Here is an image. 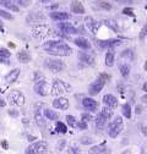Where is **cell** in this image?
<instances>
[{"mask_svg":"<svg viewBox=\"0 0 147 154\" xmlns=\"http://www.w3.org/2000/svg\"><path fill=\"white\" fill-rule=\"evenodd\" d=\"M119 70H120L121 76L125 77V79H126V77H129V75H130V66H129L127 64H123V65H120Z\"/></svg>","mask_w":147,"mask_h":154,"instance_id":"cell-29","label":"cell"},{"mask_svg":"<svg viewBox=\"0 0 147 154\" xmlns=\"http://www.w3.org/2000/svg\"><path fill=\"white\" fill-rule=\"evenodd\" d=\"M146 35H147V26H145V27L142 28V31H141V33H140V38H141V39H143Z\"/></svg>","mask_w":147,"mask_h":154,"instance_id":"cell-40","label":"cell"},{"mask_svg":"<svg viewBox=\"0 0 147 154\" xmlns=\"http://www.w3.org/2000/svg\"><path fill=\"white\" fill-rule=\"evenodd\" d=\"M44 115H42L39 111H36V114H34V120H36V122H37V125H38L39 127H44L45 126V120H44Z\"/></svg>","mask_w":147,"mask_h":154,"instance_id":"cell-27","label":"cell"},{"mask_svg":"<svg viewBox=\"0 0 147 154\" xmlns=\"http://www.w3.org/2000/svg\"><path fill=\"white\" fill-rule=\"evenodd\" d=\"M8 100L10 104L12 105H18V106H21L25 104V95L20 92V91H11L8 95Z\"/></svg>","mask_w":147,"mask_h":154,"instance_id":"cell-7","label":"cell"},{"mask_svg":"<svg viewBox=\"0 0 147 154\" xmlns=\"http://www.w3.org/2000/svg\"><path fill=\"white\" fill-rule=\"evenodd\" d=\"M17 59H18V61L26 64V63L31 61V55L26 50H21V51H18V54H17Z\"/></svg>","mask_w":147,"mask_h":154,"instance_id":"cell-23","label":"cell"},{"mask_svg":"<svg viewBox=\"0 0 147 154\" xmlns=\"http://www.w3.org/2000/svg\"><path fill=\"white\" fill-rule=\"evenodd\" d=\"M9 114L11 115V116H17V115H18V111H16V110H15V111H12V110H10V111H9Z\"/></svg>","mask_w":147,"mask_h":154,"instance_id":"cell-45","label":"cell"},{"mask_svg":"<svg viewBox=\"0 0 147 154\" xmlns=\"http://www.w3.org/2000/svg\"><path fill=\"white\" fill-rule=\"evenodd\" d=\"M50 34V28L45 25H38L32 28V35L36 38H44Z\"/></svg>","mask_w":147,"mask_h":154,"instance_id":"cell-9","label":"cell"},{"mask_svg":"<svg viewBox=\"0 0 147 154\" xmlns=\"http://www.w3.org/2000/svg\"><path fill=\"white\" fill-rule=\"evenodd\" d=\"M123 115L125 118H127V119H130L131 118V106H130V104H124L123 105Z\"/></svg>","mask_w":147,"mask_h":154,"instance_id":"cell-30","label":"cell"},{"mask_svg":"<svg viewBox=\"0 0 147 154\" xmlns=\"http://www.w3.org/2000/svg\"><path fill=\"white\" fill-rule=\"evenodd\" d=\"M79 59H80V61H82L83 64H87V65H93L95 64V56L92 54H89V53L80 51L79 53Z\"/></svg>","mask_w":147,"mask_h":154,"instance_id":"cell-15","label":"cell"},{"mask_svg":"<svg viewBox=\"0 0 147 154\" xmlns=\"http://www.w3.org/2000/svg\"><path fill=\"white\" fill-rule=\"evenodd\" d=\"M34 92H36V94L41 95V97H45V95H48L49 88H48V83H47V81L44 79H41V80L36 81Z\"/></svg>","mask_w":147,"mask_h":154,"instance_id":"cell-8","label":"cell"},{"mask_svg":"<svg viewBox=\"0 0 147 154\" xmlns=\"http://www.w3.org/2000/svg\"><path fill=\"white\" fill-rule=\"evenodd\" d=\"M53 106H54L55 109L66 110V109H69L70 104H69V100H67L66 98H64V97H59V98H57V99H54V100H53Z\"/></svg>","mask_w":147,"mask_h":154,"instance_id":"cell-11","label":"cell"},{"mask_svg":"<svg viewBox=\"0 0 147 154\" xmlns=\"http://www.w3.org/2000/svg\"><path fill=\"white\" fill-rule=\"evenodd\" d=\"M44 67L48 69L53 73H58L65 69V65L59 59H47L44 60Z\"/></svg>","mask_w":147,"mask_h":154,"instance_id":"cell-5","label":"cell"},{"mask_svg":"<svg viewBox=\"0 0 147 154\" xmlns=\"http://www.w3.org/2000/svg\"><path fill=\"white\" fill-rule=\"evenodd\" d=\"M0 55H3V56H6V57H10V51L5 50V49H0Z\"/></svg>","mask_w":147,"mask_h":154,"instance_id":"cell-41","label":"cell"},{"mask_svg":"<svg viewBox=\"0 0 147 154\" xmlns=\"http://www.w3.org/2000/svg\"><path fill=\"white\" fill-rule=\"evenodd\" d=\"M55 128H57V132H59V133H66V131H67L66 125L63 124V122H60V121L57 122V125H55Z\"/></svg>","mask_w":147,"mask_h":154,"instance_id":"cell-32","label":"cell"},{"mask_svg":"<svg viewBox=\"0 0 147 154\" xmlns=\"http://www.w3.org/2000/svg\"><path fill=\"white\" fill-rule=\"evenodd\" d=\"M114 59H115V56H114V53L112 51H108L105 54V65L108 67H112L114 65Z\"/></svg>","mask_w":147,"mask_h":154,"instance_id":"cell-28","label":"cell"},{"mask_svg":"<svg viewBox=\"0 0 147 154\" xmlns=\"http://www.w3.org/2000/svg\"><path fill=\"white\" fill-rule=\"evenodd\" d=\"M70 10H71V12L76 14V15H83L85 14V8H83L82 3L79 2V0H74V2L71 3Z\"/></svg>","mask_w":147,"mask_h":154,"instance_id":"cell-14","label":"cell"},{"mask_svg":"<svg viewBox=\"0 0 147 154\" xmlns=\"http://www.w3.org/2000/svg\"><path fill=\"white\" fill-rule=\"evenodd\" d=\"M82 105H83L85 109H87V110H89V111H96V110L98 109V103H97V100H95L93 98H88V97L83 98Z\"/></svg>","mask_w":147,"mask_h":154,"instance_id":"cell-12","label":"cell"},{"mask_svg":"<svg viewBox=\"0 0 147 154\" xmlns=\"http://www.w3.org/2000/svg\"><path fill=\"white\" fill-rule=\"evenodd\" d=\"M43 115H44V118H47L48 120H53V121L59 119V114L55 112L54 110H50V109H44L43 110Z\"/></svg>","mask_w":147,"mask_h":154,"instance_id":"cell-22","label":"cell"},{"mask_svg":"<svg viewBox=\"0 0 147 154\" xmlns=\"http://www.w3.org/2000/svg\"><path fill=\"white\" fill-rule=\"evenodd\" d=\"M45 17L44 15L39 14V12H32L27 16V22L28 23H32V22H41V21H44Z\"/></svg>","mask_w":147,"mask_h":154,"instance_id":"cell-18","label":"cell"},{"mask_svg":"<svg viewBox=\"0 0 147 154\" xmlns=\"http://www.w3.org/2000/svg\"><path fill=\"white\" fill-rule=\"evenodd\" d=\"M108 120H109L108 118H105L102 112H99V114H98V116L96 118V126L99 127V128H102V127H104V126L107 125Z\"/></svg>","mask_w":147,"mask_h":154,"instance_id":"cell-25","label":"cell"},{"mask_svg":"<svg viewBox=\"0 0 147 154\" xmlns=\"http://www.w3.org/2000/svg\"><path fill=\"white\" fill-rule=\"evenodd\" d=\"M2 146H3V147H4L5 149H8V147H9V146H8V142H6V141H3V142H2Z\"/></svg>","mask_w":147,"mask_h":154,"instance_id":"cell-46","label":"cell"},{"mask_svg":"<svg viewBox=\"0 0 147 154\" xmlns=\"http://www.w3.org/2000/svg\"><path fill=\"white\" fill-rule=\"evenodd\" d=\"M70 152H74V153H77L79 150H77L76 148H71V150H70Z\"/></svg>","mask_w":147,"mask_h":154,"instance_id":"cell-51","label":"cell"},{"mask_svg":"<svg viewBox=\"0 0 147 154\" xmlns=\"http://www.w3.org/2000/svg\"><path fill=\"white\" fill-rule=\"evenodd\" d=\"M92 120V116H91V115L89 114H87V112H83L82 115H81V121H83V122H89Z\"/></svg>","mask_w":147,"mask_h":154,"instance_id":"cell-37","label":"cell"},{"mask_svg":"<svg viewBox=\"0 0 147 154\" xmlns=\"http://www.w3.org/2000/svg\"><path fill=\"white\" fill-rule=\"evenodd\" d=\"M58 27H59V29L63 33H66V34H76V33H79V31L74 27L71 23H69V22H61L60 21Z\"/></svg>","mask_w":147,"mask_h":154,"instance_id":"cell-13","label":"cell"},{"mask_svg":"<svg viewBox=\"0 0 147 154\" xmlns=\"http://www.w3.org/2000/svg\"><path fill=\"white\" fill-rule=\"evenodd\" d=\"M101 112L104 115L105 118H108L109 120H110V118L113 116V110H112V108H109V106H107V105L101 110Z\"/></svg>","mask_w":147,"mask_h":154,"instance_id":"cell-31","label":"cell"},{"mask_svg":"<svg viewBox=\"0 0 147 154\" xmlns=\"http://www.w3.org/2000/svg\"><path fill=\"white\" fill-rule=\"evenodd\" d=\"M0 17L5 18V20H14V16L11 14H9L6 10H3V9H0Z\"/></svg>","mask_w":147,"mask_h":154,"instance_id":"cell-34","label":"cell"},{"mask_svg":"<svg viewBox=\"0 0 147 154\" xmlns=\"http://www.w3.org/2000/svg\"><path fill=\"white\" fill-rule=\"evenodd\" d=\"M18 75H20V69H14L12 71H10V72L5 76V81H6L8 83H12V82H15V81L17 80Z\"/></svg>","mask_w":147,"mask_h":154,"instance_id":"cell-20","label":"cell"},{"mask_svg":"<svg viewBox=\"0 0 147 154\" xmlns=\"http://www.w3.org/2000/svg\"><path fill=\"white\" fill-rule=\"evenodd\" d=\"M123 12H124L125 15H131V16L134 15V14H133V9H124Z\"/></svg>","mask_w":147,"mask_h":154,"instance_id":"cell-43","label":"cell"},{"mask_svg":"<svg viewBox=\"0 0 147 154\" xmlns=\"http://www.w3.org/2000/svg\"><path fill=\"white\" fill-rule=\"evenodd\" d=\"M3 25V22H2V18H0V26H2Z\"/></svg>","mask_w":147,"mask_h":154,"instance_id":"cell-53","label":"cell"},{"mask_svg":"<svg viewBox=\"0 0 147 154\" xmlns=\"http://www.w3.org/2000/svg\"><path fill=\"white\" fill-rule=\"evenodd\" d=\"M0 63H2V64H9V57L0 55Z\"/></svg>","mask_w":147,"mask_h":154,"instance_id":"cell-42","label":"cell"},{"mask_svg":"<svg viewBox=\"0 0 147 154\" xmlns=\"http://www.w3.org/2000/svg\"><path fill=\"white\" fill-rule=\"evenodd\" d=\"M124 128V124H123V119L120 116H117L114 120H112L108 125V134L112 138H117L119 134L121 133Z\"/></svg>","mask_w":147,"mask_h":154,"instance_id":"cell-2","label":"cell"},{"mask_svg":"<svg viewBox=\"0 0 147 154\" xmlns=\"http://www.w3.org/2000/svg\"><path fill=\"white\" fill-rule=\"evenodd\" d=\"M43 49L45 53L54 56H69L72 53V49L60 41H48L43 44Z\"/></svg>","mask_w":147,"mask_h":154,"instance_id":"cell-1","label":"cell"},{"mask_svg":"<svg viewBox=\"0 0 147 154\" xmlns=\"http://www.w3.org/2000/svg\"><path fill=\"white\" fill-rule=\"evenodd\" d=\"M120 57L125 61H133L134 60V51L131 49H126V50H124L121 53Z\"/></svg>","mask_w":147,"mask_h":154,"instance_id":"cell-26","label":"cell"},{"mask_svg":"<svg viewBox=\"0 0 147 154\" xmlns=\"http://www.w3.org/2000/svg\"><path fill=\"white\" fill-rule=\"evenodd\" d=\"M66 121L69 124V126L74 127V126H76V119L72 116V115H66Z\"/></svg>","mask_w":147,"mask_h":154,"instance_id":"cell-36","label":"cell"},{"mask_svg":"<svg viewBox=\"0 0 147 154\" xmlns=\"http://www.w3.org/2000/svg\"><path fill=\"white\" fill-rule=\"evenodd\" d=\"M86 25H87L88 29H89L92 33H93V34L97 32V27H98V25H97V22H96L92 17H86Z\"/></svg>","mask_w":147,"mask_h":154,"instance_id":"cell-24","label":"cell"},{"mask_svg":"<svg viewBox=\"0 0 147 154\" xmlns=\"http://www.w3.org/2000/svg\"><path fill=\"white\" fill-rule=\"evenodd\" d=\"M108 80H109V76L102 73L95 82H92V83L89 85V88H88L89 95H92V97H93V95H97V94L103 89V87H104V85H105V82H107Z\"/></svg>","mask_w":147,"mask_h":154,"instance_id":"cell-3","label":"cell"},{"mask_svg":"<svg viewBox=\"0 0 147 154\" xmlns=\"http://www.w3.org/2000/svg\"><path fill=\"white\" fill-rule=\"evenodd\" d=\"M120 3H133V0H119Z\"/></svg>","mask_w":147,"mask_h":154,"instance_id":"cell-50","label":"cell"},{"mask_svg":"<svg viewBox=\"0 0 147 154\" xmlns=\"http://www.w3.org/2000/svg\"><path fill=\"white\" fill-rule=\"evenodd\" d=\"M145 70L147 71V61H146V64H145Z\"/></svg>","mask_w":147,"mask_h":154,"instance_id":"cell-52","label":"cell"},{"mask_svg":"<svg viewBox=\"0 0 147 154\" xmlns=\"http://www.w3.org/2000/svg\"><path fill=\"white\" fill-rule=\"evenodd\" d=\"M121 44V41L120 39H105V41H98L97 42V45H99L101 48H115V47H119Z\"/></svg>","mask_w":147,"mask_h":154,"instance_id":"cell-10","label":"cell"},{"mask_svg":"<svg viewBox=\"0 0 147 154\" xmlns=\"http://www.w3.org/2000/svg\"><path fill=\"white\" fill-rule=\"evenodd\" d=\"M50 17L54 21H66L70 18V15L67 12H63V11H53L50 12Z\"/></svg>","mask_w":147,"mask_h":154,"instance_id":"cell-16","label":"cell"},{"mask_svg":"<svg viewBox=\"0 0 147 154\" xmlns=\"http://www.w3.org/2000/svg\"><path fill=\"white\" fill-rule=\"evenodd\" d=\"M74 43H75L79 48H81V49H91V43L88 42V39H86L85 37H79V38H76L75 41H74Z\"/></svg>","mask_w":147,"mask_h":154,"instance_id":"cell-19","label":"cell"},{"mask_svg":"<svg viewBox=\"0 0 147 154\" xmlns=\"http://www.w3.org/2000/svg\"><path fill=\"white\" fill-rule=\"evenodd\" d=\"M103 103H104V105H107L109 108H115L118 105V99L113 94H105L103 97Z\"/></svg>","mask_w":147,"mask_h":154,"instance_id":"cell-17","label":"cell"},{"mask_svg":"<svg viewBox=\"0 0 147 154\" xmlns=\"http://www.w3.org/2000/svg\"><path fill=\"white\" fill-rule=\"evenodd\" d=\"M142 91H143L145 93H147V82H146V83H143V87H142Z\"/></svg>","mask_w":147,"mask_h":154,"instance_id":"cell-47","label":"cell"},{"mask_svg":"<svg viewBox=\"0 0 147 154\" xmlns=\"http://www.w3.org/2000/svg\"><path fill=\"white\" fill-rule=\"evenodd\" d=\"M0 4H2L5 9H9L11 11H15V12L18 11V6L15 3H12V0H0Z\"/></svg>","mask_w":147,"mask_h":154,"instance_id":"cell-21","label":"cell"},{"mask_svg":"<svg viewBox=\"0 0 147 154\" xmlns=\"http://www.w3.org/2000/svg\"><path fill=\"white\" fill-rule=\"evenodd\" d=\"M141 100H142L143 103H147V94H146V95H143V97L141 98Z\"/></svg>","mask_w":147,"mask_h":154,"instance_id":"cell-49","label":"cell"},{"mask_svg":"<svg viewBox=\"0 0 147 154\" xmlns=\"http://www.w3.org/2000/svg\"><path fill=\"white\" fill-rule=\"evenodd\" d=\"M47 152H48V144L44 141L34 142L26 149L27 154H42V153H47Z\"/></svg>","mask_w":147,"mask_h":154,"instance_id":"cell-6","label":"cell"},{"mask_svg":"<svg viewBox=\"0 0 147 154\" xmlns=\"http://www.w3.org/2000/svg\"><path fill=\"white\" fill-rule=\"evenodd\" d=\"M70 92V86L67 83H65L61 80H54L53 85H52V92L50 94L53 95H61L64 93Z\"/></svg>","mask_w":147,"mask_h":154,"instance_id":"cell-4","label":"cell"},{"mask_svg":"<svg viewBox=\"0 0 147 154\" xmlns=\"http://www.w3.org/2000/svg\"><path fill=\"white\" fill-rule=\"evenodd\" d=\"M104 22H105V25H107V26L112 27L114 31H118V27H117V25H115V22H114L113 20H105Z\"/></svg>","mask_w":147,"mask_h":154,"instance_id":"cell-38","label":"cell"},{"mask_svg":"<svg viewBox=\"0 0 147 154\" xmlns=\"http://www.w3.org/2000/svg\"><path fill=\"white\" fill-rule=\"evenodd\" d=\"M14 2L22 8H28L32 4V0H14Z\"/></svg>","mask_w":147,"mask_h":154,"instance_id":"cell-33","label":"cell"},{"mask_svg":"<svg viewBox=\"0 0 147 154\" xmlns=\"http://www.w3.org/2000/svg\"><path fill=\"white\" fill-rule=\"evenodd\" d=\"M5 105H6V102H5L2 97H0V108H4Z\"/></svg>","mask_w":147,"mask_h":154,"instance_id":"cell-44","label":"cell"},{"mask_svg":"<svg viewBox=\"0 0 147 154\" xmlns=\"http://www.w3.org/2000/svg\"><path fill=\"white\" fill-rule=\"evenodd\" d=\"M91 152L92 153H103V152H107V150H105L104 146H95V147L91 148Z\"/></svg>","mask_w":147,"mask_h":154,"instance_id":"cell-35","label":"cell"},{"mask_svg":"<svg viewBox=\"0 0 147 154\" xmlns=\"http://www.w3.org/2000/svg\"><path fill=\"white\" fill-rule=\"evenodd\" d=\"M98 5H99L101 8H103V9H105V10H110V9H112V5L108 4V3H105V2H99Z\"/></svg>","mask_w":147,"mask_h":154,"instance_id":"cell-39","label":"cell"},{"mask_svg":"<svg viewBox=\"0 0 147 154\" xmlns=\"http://www.w3.org/2000/svg\"><path fill=\"white\" fill-rule=\"evenodd\" d=\"M41 3H43V4H47V3H52V2H54V0H39Z\"/></svg>","mask_w":147,"mask_h":154,"instance_id":"cell-48","label":"cell"}]
</instances>
